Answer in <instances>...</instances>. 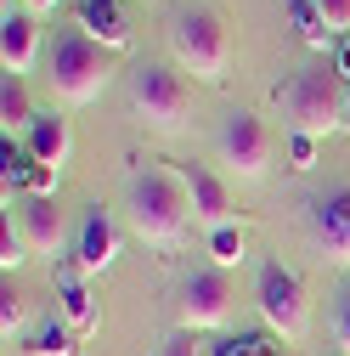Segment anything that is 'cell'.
<instances>
[{
    "label": "cell",
    "instance_id": "6da1fadb",
    "mask_svg": "<svg viewBox=\"0 0 350 356\" xmlns=\"http://www.w3.org/2000/svg\"><path fill=\"white\" fill-rule=\"evenodd\" d=\"M124 209H130V232L153 249H181L187 243V220H192V198H187V181L181 170L169 164H147L130 175V193H124Z\"/></svg>",
    "mask_w": 350,
    "mask_h": 356
},
{
    "label": "cell",
    "instance_id": "7a4b0ae2",
    "mask_svg": "<svg viewBox=\"0 0 350 356\" xmlns=\"http://www.w3.org/2000/svg\"><path fill=\"white\" fill-rule=\"evenodd\" d=\"M344 97H350V85L339 79L333 63H311L288 85H277V108H283L288 130L294 136H317V142H328L333 130H344Z\"/></svg>",
    "mask_w": 350,
    "mask_h": 356
},
{
    "label": "cell",
    "instance_id": "3957f363",
    "mask_svg": "<svg viewBox=\"0 0 350 356\" xmlns=\"http://www.w3.org/2000/svg\"><path fill=\"white\" fill-rule=\"evenodd\" d=\"M169 57L181 63V74L221 85L232 74V29L209 6H181V12H169Z\"/></svg>",
    "mask_w": 350,
    "mask_h": 356
},
{
    "label": "cell",
    "instance_id": "277c9868",
    "mask_svg": "<svg viewBox=\"0 0 350 356\" xmlns=\"http://www.w3.org/2000/svg\"><path fill=\"white\" fill-rule=\"evenodd\" d=\"M46 79H51L57 102L85 108V102H97V97L108 91L113 63H108V51H102L85 29H62V34L51 40V51H46Z\"/></svg>",
    "mask_w": 350,
    "mask_h": 356
},
{
    "label": "cell",
    "instance_id": "5b68a950",
    "mask_svg": "<svg viewBox=\"0 0 350 356\" xmlns=\"http://www.w3.org/2000/svg\"><path fill=\"white\" fill-rule=\"evenodd\" d=\"M130 108H136V119H147L153 130H181L192 119V91H187V79L175 68L136 63L130 68Z\"/></svg>",
    "mask_w": 350,
    "mask_h": 356
},
{
    "label": "cell",
    "instance_id": "8992f818",
    "mask_svg": "<svg viewBox=\"0 0 350 356\" xmlns=\"http://www.w3.org/2000/svg\"><path fill=\"white\" fill-rule=\"evenodd\" d=\"M215 153H221V164H226L232 175L260 181V175L272 170V159H277V136L266 130V119H260V113L238 108V113H226L221 136H215Z\"/></svg>",
    "mask_w": 350,
    "mask_h": 356
},
{
    "label": "cell",
    "instance_id": "52a82bcc",
    "mask_svg": "<svg viewBox=\"0 0 350 356\" xmlns=\"http://www.w3.org/2000/svg\"><path fill=\"white\" fill-rule=\"evenodd\" d=\"M260 317H266V328L283 334V339H305V328H311L305 283L288 272L283 260H266V266H260Z\"/></svg>",
    "mask_w": 350,
    "mask_h": 356
},
{
    "label": "cell",
    "instance_id": "ba28073f",
    "mask_svg": "<svg viewBox=\"0 0 350 356\" xmlns=\"http://www.w3.org/2000/svg\"><path fill=\"white\" fill-rule=\"evenodd\" d=\"M175 311H181V328H192V334L226 328L232 323V277L221 272V266H198V272H187Z\"/></svg>",
    "mask_w": 350,
    "mask_h": 356
},
{
    "label": "cell",
    "instance_id": "9c48e42d",
    "mask_svg": "<svg viewBox=\"0 0 350 356\" xmlns=\"http://www.w3.org/2000/svg\"><path fill=\"white\" fill-rule=\"evenodd\" d=\"M311 238L333 266H350V181L311 198Z\"/></svg>",
    "mask_w": 350,
    "mask_h": 356
},
{
    "label": "cell",
    "instance_id": "30bf717a",
    "mask_svg": "<svg viewBox=\"0 0 350 356\" xmlns=\"http://www.w3.org/2000/svg\"><path fill=\"white\" fill-rule=\"evenodd\" d=\"M181 181H187V198H192V220H203L209 232L232 227V193L209 164H181Z\"/></svg>",
    "mask_w": 350,
    "mask_h": 356
},
{
    "label": "cell",
    "instance_id": "8fae6325",
    "mask_svg": "<svg viewBox=\"0 0 350 356\" xmlns=\"http://www.w3.org/2000/svg\"><path fill=\"white\" fill-rule=\"evenodd\" d=\"M34 51H40V23H34V12H23V6H12L6 0V12H0V63H6V74H28L34 68Z\"/></svg>",
    "mask_w": 350,
    "mask_h": 356
},
{
    "label": "cell",
    "instance_id": "7c38bea8",
    "mask_svg": "<svg viewBox=\"0 0 350 356\" xmlns=\"http://www.w3.org/2000/svg\"><path fill=\"white\" fill-rule=\"evenodd\" d=\"M113 260H119V232H113V220H108L102 209H91V215H85V227H79V254H74V266H79L85 277H102Z\"/></svg>",
    "mask_w": 350,
    "mask_h": 356
},
{
    "label": "cell",
    "instance_id": "4fadbf2b",
    "mask_svg": "<svg viewBox=\"0 0 350 356\" xmlns=\"http://www.w3.org/2000/svg\"><path fill=\"white\" fill-rule=\"evenodd\" d=\"M74 29H85L102 51H124V46H130V23H124V12H119V0H79Z\"/></svg>",
    "mask_w": 350,
    "mask_h": 356
},
{
    "label": "cell",
    "instance_id": "5bb4252c",
    "mask_svg": "<svg viewBox=\"0 0 350 356\" xmlns=\"http://www.w3.org/2000/svg\"><path fill=\"white\" fill-rule=\"evenodd\" d=\"M23 147L34 153V164L62 170V164H68V153H74V124H68L62 113H34V124H28Z\"/></svg>",
    "mask_w": 350,
    "mask_h": 356
},
{
    "label": "cell",
    "instance_id": "9a60e30c",
    "mask_svg": "<svg viewBox=\"0 0 350 356\" xmlns=\"http://www.w3.org/2000/svg\"><path fill=\"white\" fill-rule=\"evenodd\" d=\"M23 238H28V254H51L62 249V215H57V198H28L23 204Z\"/></svg>",
    "mask_w": 350,
    "mask_h": 356
},
{
    "label": "cell",
    "instance_id": "2e32d148",
    "mask_svg": "<svg viewBox=\"0 0 350 356\" xmlns=\"http://www.w3.org/2000/svg\"><path fill=\"white\" fill-rule=\"evenodd\" d=\"M57 300H62V323H68L79 339L97 334V300H91V289H85V272H79V266L57 272Z\"/></svg>",
    "mask_w": 350,
    "mask_h": 356
},
{
    "label": "cell",
    "instance_id": "e0dca14e",
    "mask_svg": "<svg viewBox=\"0 0 350 356\" xmlns=\"http://www.w3.org/2000/svg\"><path fill=\"white\" fill-rule=\"evenodd\" d=\"M28 124H34V102H28V85L17 74H6V85H0V130L6 136H28Z\"/></svg>",
    "mask_w": 350,
    "mask_h": 356
},
{
    "label": "cell",
    "instance_id": "ac0fdd59",
    "mask_svg": "<svg viewBox=\"0 0 350 356\" xmlns=\"http://www.w3.org/2000/svg\"><path fill=\"white\" fill-rule=\"evenodd\" d=\"M79 334L62 323V317H51L40 334H28L23 345H17V356H79V345H74Z\"/></svg>",
    "mask_w": 350,
    "mask_h": 356
},
{
    "label": "cell",
    "instance_id": "d6986e66",
    "mask_svg": "<svg viewBox=\"0 0 350 356\" xmlns=\"http://www.w3.org/2000/svg\"><path fill=\"white\" fill-rule=\"evenodd\" d=\"M288 23L299 29V40H305V46H317V51L333 40V34H328V23H322V12L311 6V0H288Z\"/></svg>",
    "mask_w": 350,
    "mask_h": 356
},
{
    "label": "cell",
    "instance_id": "ffe728a7",
    "mask_svg": "<svg viewBox=\"0 0 350 356\" xmlns=\"http://www.w3.org/2000/svg\"><path fill=\"white\" fill-rule=\"evenodd\" d=\"M209 254H215L221 272L243 266V232H238V227H215V232H209Z\"/></svg>",
    "mask_w": 350,
    "mask_h": 356
},
{
    "label": "cell",
    "instance_id": "44dd1931",
    "mask_svg": "<svg viewBox=\"0 0 350 356\" xmlns=\"http://www.w3.org/2000/svg\"><path fill=\"white\" fill-rule=\"evenodd\" d=\"M28 260V238H23V227H12V215L0 220V272H17V266Z\"/></svg>",
    "mask_w": 350,
    "mask_h": 356
},
{
    "label": "cell",
    "instance_id": "7402d4cb",
    "mask_svg": "<svg viewBox=\"0 0 350 356\" xmlns=\"http://www.w3.org/2000/svg\"><path fill=\"white\" fill-rule=\"evenodd\" d=\"M23 317H28V311H23V294L6 283V289H0V339H6V345H23L17 334H23Z\"/></svg>",
    "mask_w": 350,
    "mask_h": 356
},
{
    "label": "cell",
    "instance_id": "603a6c76",
    "mask_svg": "<svg viewBox=\"0 0 350 356\" xmlns=\"http://www.w3.org/2000/svg\"><path fill=\"white\" fill-rule=\"evenodd\" d=\"M158 356H209V345H203V334H192V328H175V334L158 345Z\"/></svg>",
    "mask_w": 350,
    "mask_h": 356
},
{
    "label": "cell",
    "instance_id": "cb8c5ba5",
    "mask_svg": "<svg viewBox=\"0 0 350 356\" xmlns=\"http://www.w3.org/2000/svg\"><path fill=\"white\" fill-rule=\"evenodd\" d=\"M311 6L322 12V23H328V34L339 40V34H350V0H311Z\"/></svg>",
    "mask_w": 350,
    "mask_h": 356
},
{
    "label": "cell",
    "instance_id": "d4e9b609",
    "mask_svg": "<svg viewBox=\"0 0 350 356\" xmlns=\"http://www.w3.org/2000/svg\"><path fill=\"white\" fill-rule=\"evenodd\" d=\"M288 164L294 170H317V136H294L288 130Z\"/></svg>",
    "mask_w": 350,
    "mask_h": 356
},
{
    "label": "cell",
    "instance_id": "484cf974",
    "mask_svg": "<svg viewBox=\"0 0 350 356\" xmlns=\"http://www.w3.org/2000/svg\"><path fill=\"white\" fill-rule=\"evenodd\" d=\"M333 339H339V350L350 356V283L339 289V305H333Z\"/></svg>",
    "mask_w": 350,
    "mask_h": 356
},
{
    "label": "cell",
    "instance_id": "4316f807",
    "mask_svg": "<svg viewBox=\"0 0 350 356\" xmlns=\"http://www.w3.org/2000/svg\"><path fill=\"white\" fill-rule=\"evenodd\" d=\"M333 68H339V79L350 85V40H339V57H333Z\"/></svg>",
    "mask_w": 350,
    "mask_h": 356
},
{
    "label": "cell",
    "instance_id": "83f0119b",
    "mask_svg": "<svg viewBox=\"0 0 350 356\" xmlns=\"http://www.w3.org/2000/svg\"><path fill=\"white\" fill-rule=\"evenodd\" d=\"M17 6H23V12H34V17H40V12H57V6H62V0H17Z\"/></svg>",
    "mask_w": 350,
    "mask_h": 356
},
{
    "label": "cell",
    "instance_id": "f1b7e54d",
    "mask_svg": "<svg viewBox=\"0 0 350 356\" xmlns=\"http://www.w3.org/2000/svg\"><path fill=\"white\" fill-rule=\"evenodd\" d=\"M344 136H350V97H344Z\"/></svg>",
    "mask_w": 350,
    "mask_h": 356
}]
</instances>
